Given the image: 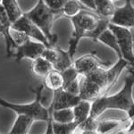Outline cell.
Segmentation results:
<instances>
[{"label":"cell","mask_w":134,"mask_h":134,"mask_svg":"<svg viewBox=\"0 0 134 134\" xmlns=\"http://www.w3.org/2000/svg\"><path fill=\"white\" fill-rule=\"evenodd\" d=\"M130 75L124 80V85L120 91L114 95H102L91 102V108L88 118L98 119L107 110H121L127 112L134 102L132 91L134 87V67L129 68Z\"/></svg>","instance_id":"6da1fadb"},{"label":"cell","mask_w":134,"mask_h":134,"mask_svg":"<svg viewBox=\"0 0 134 134\" xmlns=\"http://www.w3.org/2000/svg\"><path fill=\"white\" fill-rule=\"evenodd\" d=\"M44 88V84H40L36 88H31L35 94V99L29 104H14L0 98V105L15 112L17 114H25L31 116L35 121H42L47 122V133H53L52 131V117L48 108L45 107L40 101V95Z\"/></svg>","instance_id":"7a4b0ae2"},{"label":"cell","mask_w":134,"mask_h":134,"mask_svg":"<svg viewBox=\"0 0 134 134\" xmlns=\"http://www.w3.org/2000/svg\"><path fill=\"white\" fill-rule=\"evenodd\" d=\"M23 15L30 19L41 30L49 40L51 46H55L57 41V35L52 33V27L55 19L63 15V12L51 9L43 0H38L32 9L23 13Z\"/></svg>","instance_id":"3957f363"},{"label":"cell","mask_w":134,"mask_h":134,"mask_svg":"<svg viewBox=\"0 0 134 134\" xmlns=\"http://www.w3.org/2000/svg\"><path fill=\"white\" fill-rule=\"evenodd\" d=\"M99 18V16L83 9L80 11L76 15L70 18L73 25V32L69 40V47L67 51L72 59H74L80 40L84 38L87 32L96 28Z\"/></svg>","instance_id":"277c9868"},{"label":"cell","mask_w":134,"mask_h":134,"mask_svg":"<svg viewBox=\"0 0 134 134\" xmlns=\"http://www.w3.org/2000/svg\"><path fill=\"white\" fill-rule=\"evenodd\" d=\"M108 28L116 37L122 57L129 63L130 65L134 67V35L131 29L121 27L111 23H109Z\"/></svg>","instance_id":"5b68a950"},{"label":"cell","mask_w":134,"mask_h":134,"mask_svg":"<svg viewBox=\"0 0 134 134\" xmlns=\"http://www.w3.org/2000/svg\"><path fill=\"white\" fill-rule=\"evenodd\" d=\"M11 27L15 30H18V31L24 32L28 36H30L31 38H34L36 41L43 43L46 47H54L51 46L49 40H47L46 35L43 33L41 30L35 23H32L30 19H28L25 15H23V14L18 20L15 21L14 23H13Z\"/></svg>","instance_id":"8992f818"},{"label":"cell","mask_w":134,"mask_h":134,"mask_svg":"<svg viewBox=\"0 0 134 134\" xmlns=\"http://www.w3.org/2000/svg\"><path fill=\"white\" fill-rule=\"evenodd\" d=\"M109 65L110 62H104L97 57L96 51H91L90 54L82 55L73 61V66L80 76H87L98 67Z\"/></svg>","instance_id":"52a82bcc"},{"label":"cell","mask_w":134,"mask_h":134,"mask_svg":"<svg viewBox=\"0 0 134 134\" xmlns=\"http://www.w3.org/2000/svg\"><path fill=\"white\" fill-rule=\"evenodd\" d=\"M109 21L113 24L121 27L134 29V5L131 0H125L124 6L116 7Z\"/></svg>","instance_id":"ba28073f"},{"label":"cell","mask_w":134,"mask_h":134,"mask_svg":"<svg viewBox=\"0 0 134 134\" xmlns=\"http://www.w3.org/2000/svg\"><path fill=\"white\" fill-rule=\"evenodd\" d=\"M80 79V93L79 96L82 100H87L90 102H93L95 99L99 98L102 95H105L103 88L90 79L87 76H81Z\"/></svg>","instance_id":"9c48e42d"},{"label":"cell","mask_w":134,"mask_h":134,"mask_svg":"<svg viewBox=\"0 0 134 134\" xmlns=\"http://www.w3.org/2000/svg\"><path fill=\"white\" fill-rule=\"evenodd\" d=\"M45 46L43 43L38 41H32L31 40H28L24 44L17 46L14 50V57H15L17 62H20L23 58H30L34 60L35 58L41 55L43 50L45 49Z\"/></svg>","instance_id":"30bf717a"},{"label":"cell","mask_w":134,"mask_h":134,"mask_svg":"<svg viewBox=\"0 0 134 134\" xmlns=\"http://www.w3.org/2000/svg\"><path fill=\"white\" fill-rule=\"evenodd\" d=\"M81 100L80 96L72 95L64 90H59L54 91L53 101L51 105L48 107L49 113L52 114L53 110H58L63 108H72Z\"/></svg>","instance_id":"8fae6325"},{"label":"cell","mask_w":134,"mask_h":134,"mask_svg":"<svg viewBox=\"0 0 134 134\" xmlns=\"http://www.w3.org/2000/svg\"><path fill=\"white\" fill-rule=\"evenodd\" d=\"M129 65V63L126 60H124L122 57H119L117 63L114 65L110 67L109 69H107V81H108L107 91H108V93L112 90V88L115 85L122 72Z\"/></svg>","instance_id":"7c38bea8"},{"label":"cell","mask_w":134,"mask_h":134,"mask_svg":"<svg viewBox=\"0 0 134 134\" xmlns=\"http://www.w3.org/2000/svg\"><path fill=\"white\" fill-rule=\"evenodd\" d=\"M35 122L33 118L25 114H17V117L11 128V134H27L29 133L31 125Z\"/></svg>","instance_id":"4fadbf2b"},{"label":"cell","mask_w":134,"mask_h":134,"mask_svg":"<svg viewBox=\"0 0 134 134\" xmlns=\"http://www.w3.org/2000/svg\"><path fill=\"white\" fill-rule=\"evenodd\" d=\"M43 84L45 88L52 91L62 90L64 86V77L62 75V72L53 69L44 77Z\"/></svg>","instance_id":"5bb4252c"},{"label":"cell","mask_w":134,"mask_h":134,"mask_svg":"<svg viewBox=\"0 0 134 134\" xmlns=\"http://www.w3.org/2000/svg\"><path fill=\"white\" fill-rule=\"evenodd\" d=\"M90 108H91V102L81 99L79 103L72 107L75 122H78L80 125L83 124L90 116Z\"/></svg>","instance_id":"9a60e30c"},{"label":"cell","mask_w":134,"mask_h":134,"mask_svg":"<svg viewBox=\"0 0 134 134\" xmlns=\"http://www.w3.org/2000/svg\"><path fill=\"white\" fill-rule=\"evenodd\" d=\"M1 5L4 6L11 23H14L23 14L17 0H2Z\"/></svg>","instance_id":"2e32d148"},{"label":"cell","mask_w":134,"mask_h":134,"mask_svg":"<svg viewBox=\"0 0 134 134\" xmlns=\"http://www.w3.org/2000/svg\"><path fill=\"white\" fill-rule=\"evenodd\" d=\"M31 69L32 72H34V74H36L37 76L45 77L54 68L53 64L50 62H48L47 60H46L44 57H42L40 55V57H37L33 60Z\"/></svg>","instance_id":"e0dca14e"},{"label":"cell","mask_w":134,"mask_h":134,"mask_svg":"<svg viewBox=\"0 0 134 134\" xmlns=\"http://www.w3.org/2000/svg\"><path fill=\"white\" fill-rule=\"evenodd\" d=\"M98 41L103 43L105 46L109 47L110 48H112L114 52H116L117 55L119 57H122V53H121L120 47L117 43V40L116 37L114 34V32L109 29H107L105 31H104L102 33L99 35L98 38Z\"/></svg>","instance_id":"ac0fdd59"},{"label":"cell","mask_w":134,"mask_h":134,"mask_svg":"<svg viewBox=\"0 0 134 134\" xmlns=\"http://www.w3.org/2000/svg\"><path fill=\"white\" fill-rule=\"evenodd\" d=\"M95 6L98 15L107 19L111 18L116 8L111 0H95Z\"/></svg>","instance_id":"d6986e66"},{"label":"cell","mask_w":134,"mask_h":134,"mask_svg":"<svg viewBox=\"0 0 134 134\" xmlns=\"http://www.w3.org/2000/svg\"><path fill=\"white\" fill-rule=\"evenodd\" d=\"M57 59L55 64H53V68L57 71H59V72H63V71L66 70L67 68L72 65L74 59H72L70 57L68 51L64 50L60 47H57Z\"/></svg>","instance_id":"ffe728a7"},{"label":"cell","mask_w":134,"mask_h":134,"mask_svg":"<svg viewBox=\"0 0 134 134\" xmlns=\"http://www.w3.org/2000/svg\"><path fill=\"white\" fill-rule=\"evenodd\" d=\"M10 28H11V24L0 23V34L5 38V47H6V57H14V50H15V48L17 47V45L13 40L12 37H11Z\"/></svg>","instance_id":"44dd1931"},{"label":"cell","mask_w":134,"mask_h":134,"mask_svg":"<svg viewBox=\"0 0 134 134\" xmlns=\"http://www.w3.org/2000/svg\"><path fill=\"white\" fill-rule=\"evenodd\" d=\"M51 117L53 122L59 124H68L74 121V114L72 108H63L53 110Z\"/></svg>","instance_id":"7402d4cb"},{"label":"cell","mask_w":134,"mask_h":134,"mask_svg":"<svg viewBox=\"0 0 134 134\" xmlns=\"http://www.w3.org/2000/svg\"><path fill=\"white\" fill-rule=\"evenodd\" d=\"M122 120H117V119H107V120H98V128H97V133L105 134L109 133L112 131H114L122 124Z\"/></svg>","instance_id":"603a6c76"},{"label":"cell","mask_w":134,"mask_h":134,"mask_svg":"<svg viewBox=\"0 0 134 134\" xmlns=\"http://www.w3.org/2000/svg\"><path fill=\"white\" fill-rule=\"evenodd\" d=\"M80 124L73 121L68 124H59L52 121V131L55 134H72L75 133Z\"/></svg>","instance_id":"cb8c5ba5"},{"label":"cell","mask_w":134,"mask_h":134,"mask_svg":"<svg viewBox=\"0 0 134 134\" xmlns=\"http://www.w3.org/2000/svg\"><path fill=\"white\" fill-rule=\"evenodd\" d=\"M109 23H110L109 19L100 17L96 28H95L94 30H92V31L87 32V33L85 34V36H84V38H90V40H92L93 41H98V38L99 37V35H100L104 31L108 29Z\"/></svg>","instance_id":"d4e9b609"},{"label":"cell","mask_w":134,"mask_h":134,"mask_svg":"<svg viewBox=\"0 0 134 134\" xmlns=\"http://www.w3.org/2000/svg\"><path fill=\"white\" fill-rule=\"evenodd\" d=\"M81 10H82V7L79 0H67L63 8V15L71 18L76 15Z\"/></svg>","instance_id":"484cf974"},{"label":"cell","mask_w":134,"mask_h":134,"mask_svg":"<svg viewBox=\"0 0 134 134\" xmlns=\"http://www.w3.org/2000/svg\"><path fill=\"white\" fill-rule=\"evenodd\" d=\"M10 34H11V37H12L13 40L15 42V44L17 46L24 44L25 42H27L28 40H31L30 36H28L26 33L21 31H18V30L14 29V28H12V27L10 28Z\"/></svg>","instance_id":"4316f807"},{"label":"cell","mask_w":134,"mask_h":134,"mask_svg":"<svg viewBox=\"0 0 134 134\" xmlns=\"http://www.w3.org/2000/svg\"><path fill=\"white\" fill-rule=\"evenodd\" d=\"M57 55H58L57 47H46L41 54V57H44L48 62H50L52 64H54L55 61H57Z\"/></svg>","instance_id":"83f0119b"},{"label":"cell","mask_w":134,"mask_h":134,"mask_svg":"<svg viewBox=\"0 0 134 134\" xmlns=\"http://www.w3.org/2000/svg\"><path fill=\"white\" fill-rule=\"evenodd\" d=\"M81 77V76H80ZM80 77L76 78V79L72 80V81H69L65 85H64L62 90H65V91L71 93L72 95H76L79 96L80 93Z\"/></svg>","instance_id":"f1b7e54d"},{"label":"cell","mask_w":134,"mask_h":134,"mask_svg":"<svg viewBox=\"0 0 134 134\" xmlns=\"http://www.w3.org/2000/svg\"><path fill=\"white\" fill-rule=\"evenodd\" d=\"M43 1L51 9L63 12V8L67 0H43Z\"/></svg>","instance_id":"f546056e"},{"label":"cell","mask_w":134,"mask_h":134,"mask_svg":"<svg viewBox=\"0 0 134 134\" xmlns=\"http://www.w3.org/2000/svg\"><path fill=\"white\" fill-rule=\"evenodd\" d=\"M81 4H83L88 9L92 11H96V6H95V0H79Z\"/></svg>","instance_id":"4dcf8cb0"},{"label":"cell","mask_w":134,"mask_h":134,"mask_svg":"<svg viewBox=\"0 0 134 134\" xmlns=\"http://www.w3.org/2000/svg\"><path fill=\"white\" fill-rule=\"evenodd\" d=\"M127 114V118L126 120H131V119L134 118V102L131 104V105L130 107V108L128 109V111L126 112Z\"/></svg>","instance_id":"1f68e13d"},{"label":"cell","mask_w":134,"mask_h":134,"mask_svg":"<svg viewBox=\"0 0 134 134\" xmlns=\"http://www.w3.org/2000/svg\"><path fill=\"white\" fill-rule=\"evenodd\" d=\"M112 2H114V3H115V2H118V1H121V0H111Z\"/></svg>","instance_id":"d6a6232c"}]
</instances>
